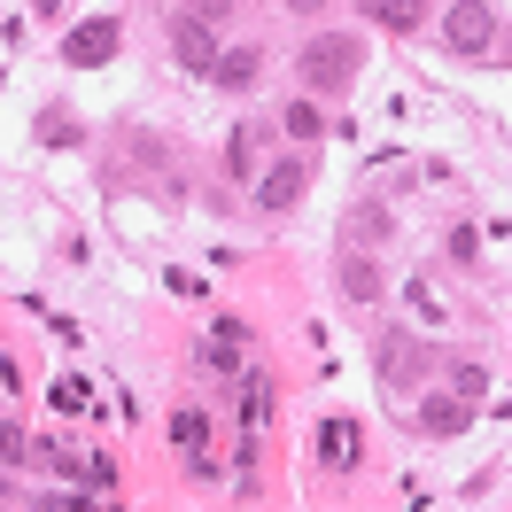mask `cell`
<instances>
[{"label": "cell", "mask_w": 512, "mask_h": 512, "mask_svg": "<svg viewBox=\"0 0 512 512\" xmlns=\"http://www.w3.org/2000/svg\"><path fill=\"white\" fill-rule=\"evenodd\" d=\"M218 24L225 8H171V55H179V70L187 78H218Z\"/></svg>", "instance_id": "1"}, {"label": "cell", "mask_w": 512, "mask_h": 512, "mask_svg": "<svg viewBox=\"0 0 512 512\" xmlns=\"http://www.w3.org/2000/svg\"><path fill=\"white\" fill-rule=\"evenodd\" d=\"M357 63H365V47H357L350 32H319V39H303V86L311 94H334V86H350L357 78Z\"/></svg>", "instance_id": "2"}, {"label": "cell", "mask_w": 512, "mask_h": 512, "mask_svg": "<svg viewBox=\"0 0 512 512\" xmlns=\"http://www.w3.org/2000/svg\"><path fill=\"white\" fill-rule=\"evenodd\" d=\"M373 365H381L388 396H412L419 373H427V342H419V334H381V357H373Z\"/></svg>", "instance_id": "3"}, {"label": "cell", "mask_w": 512, "mask_h": 512, "mask_svg": "<svg viewBox=\"0 0 512 512\" xmlns=\"http://www.w3.org/2000/svg\"><path fill=\"white\" fill-rule=\"evenodd\" d=\"M303 187H311V156L295 148V156H280L272 171H256V210H295Z\"/></svg>", "instance_id": "4"}, {"label": "cell", "mask_w": 512, "mask_h": 512, "mask_svg": "<svg viewBox=\"0 0 512 512\" xmlns=\"http://www.w3.org/2000/svg\"><path fill=\"white\" fill-rule=\"evenodd\" d=\"M443 39L458 47V55H481V47L497 39V8H481V0H466V8H443Z\"/></svg>", "instance_id": "5"}, {"label": "cell", "mask_w": 512, "mask_h": 512, "mask_svg": "<svg viewBox=\"0 0 512 512\" xmlns=\"http://www.w3.org/2000/svg\"><path fill=\"white\" fill-rule=\"evenodd\" d=\"M109 55H117V16H86V24L63 39V63H78V70L109 63Z\"/></svg>", "instance_id": "6"}, {"label": "cell", "mask_w": 512, "mask_h": 512, "mask_svg": "<svg viewBox=\"0 0 512 512\" xmlns=\"http://www.w3.org/2000/svg\"><path fill=\"white\" fill-rule=\"evenodd\" d=\"M388 233H396V218H388L381 202H357L350 218H342V256H365V249H381Z\"/></svg>", "instance_id": "7"}, {"label": "cell", "mask_w": 512, "mask_h": 512, "mask_svg": "<svg viewBox=\"0 0 512 512\" xmlns=\"http://www.w3.org/2000/svg\"><path fill=\"white\" fill-rule=\"evenodd\" d=\"M264 140H272V125H264V117H241V125H233V140H225V171H233V179H256Z\"/></svg>", "instance_id": "8"}, {"label": "cell", "mask_w": 512, "mask_h": 512, "mask_svg": "<svg viewBox=\"0 0 512 512\" xmlns=\"http://www.w3.org/2000/svg\"><path fill=\"white\" fill-rule=\"evenodd\" d=\"M357 458H365V435H357V419H326V427H319V466L350 474Z\"/></svg>", "instance_id": "9"}, {"label": "cell", "mask_w": 512, "mask_h": 512, "mask_svg": "<svg viewBox=\"0 0 512 512\" xmlns=\"http://www.w3.org/2000/svg\"><path fill=\"white\" fill-rule=\"evenodd\" d=\"M241 342H249V326L218 319V326H210V342L194 350V357H202V373H233V365H241Z\"/></svg>", "instance_id": "10"}, {"label": "cell", "mask_w": 512, "mask_h": 512, "mask_svg": "<svg viewBox=\"0 0 512 512\" xmlns=\"http://www.w3.org/2000/svg\"><path fill=\"white\" fill-rule=\"evenodd\" d=\"M334 280H342L350 303H381V295H388V280H381V264H373V256H342V264H334Z\"/></svg>", "instance_id": "11"}, {"label": "cell", "mask_w": 512, "mask_h": 512, "mask_svg": "<svg viewBox=\"0 0 512 512\" xmlns=\"http://www.w3.org/2000/svg\"><path fill=\"white\" fill-rule=\"evenodd\" d=\"M256 70H264V55H256V47H225V55H218V78H210V86H218V94H249Z\"/></svg>", "instance_id": "12"}, {"label": "cell", "mask_w": 512, "mask_h": 512, "mask_svg": "<svg viewBox=\"0 0 512 512\" xmlns=\"http://www.w3.org/2000/svg\"><path fill=\"white\" fill-rule=\"evenodd\" d=\"M466 419H474L466 396H427V404H419V435H458Z\"/></svg>", "instance_id": "13"}, {"label": "cell", "mask_w": 512, "mask_h": 512, "mask_svg": "<svg viewBox=\"0 0 512 512\" xmlns=\"http://www.w3.org/2000/svg\"><path fill=\"white\" fill-rule=\"evenodd\" d=\"M280 132H288L295 148L311 156V148L326 140V117H319V101H288V109H280Z\"/></svg>", "instance_id": "14"}, {"label": "cell", "mask_w": 512, "mask_h": 512, "mask_svg": "<svg viewBox=\"0 0 512 512\" xmlns=\"http://www.w3.org/2000/svg\"><path fill=\"white\" fill-rule=\"evenodd\" d=\"M264 419H272V381H264V373H241V427H249V443H256Z\"/></svg>", "instance_id": "15"}, {"label": "cell", "mask_w": 512, "mask_h": 512, "mask_svg": "<svg viewBox=\"0 0 512 512\" xmlns=\"http://www.w3.org/2000/svg\"><path fill=\"white\" fill-rule=\"evenodd\" d=\"M171 443L179 450H210V412H202V404H179V412H171Z\"/></svg>", "instance_id": "16"}, {"label": "cell", "mask_w": 512, "mask_h": 512, "mask_svg": "<svg viewBox=\"0 0 512 512\" xmlns=\"http://www.w3.org/2000/svg\"><path fill=\"white\" fill-rule=\"evenodd\" d=\"M404 303H412V311H419V319H427V326H450V311H443V295L427 288V280H404Z\"/></svg>", "instance_id": "17"}, {"label": "cell", "mask_w": 512, "mask_h": 512, "mask_svg": "<svg viewBox=\"0 0 512 512\" xmlns=\"http://www.w3.org/2000/svg\"><path fill=\"white\" fill-rule=\"evenodd\" d=\"M86 404H94V388L78 381V373H63V381H55V412H86Z\"/></svg>", "instance_id": "18"}, {"label": "cell", "mask_w": 512, "mask_h": 512, "mask_svg": "<svg viewBox=\"0 0 512 512\" xmlns=\"http://www.w3.org/2000/svg\"><path fill=\"white\" fill-rule=\"evenodd\" d=\"M373 24H396V32H419V24H427V8H388V0H381V8H373Z\"/></svg>", "instance_id": "19"}, {"label": "cell", "mask_w": 512, "mask_h": 512, "mask_svg": "<svg viewBox=\"0 0 512 512\" xmlns=\"http://www.w3.org/2000/svg\"><path fill=\"white\" fill-rule=\"evenodd\" d=\"M47 512H101L94 497H47Z\"/></svg>", "instance_id": "20"}]
</instances>
